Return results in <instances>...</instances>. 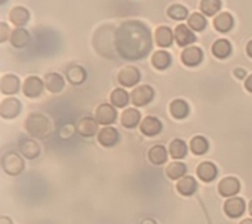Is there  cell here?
I'll return each mask as SVG.
<instances>
[{
    "instance_id": "1",
    "label": "cell",
    "mask_w": 252,
    "mask_h": 224,
    "mask_svg": "<svg viewBox=\"0 0 252 224\" xmlns=\"http://www.w3.org/2000/svg\"><path fill=\"white\" fill-rule=\"evenodd\" d=\"M116 49L122 58L129 60L145 58L151 50L149 29L139 21L124 23L116 31Z\"/></svg>"
},
{
    "instance_id": "2",
    "label": "cell",
    "mask_w": 252,
    "mask_h": 224,
    "mask_svg": "<svg viewBox=\"0 0 252 224\" xmlns=\"http://www.w3.org/2000/svg\"><path fill=\"white\" fill-rule=\"evenodd\" d=\"M25 129L32 137L34 138H46L51 130L50 121L45 115L38 113L31 114L25 121Z\"/></svg>"
},
{
    "instance_id": "3",
    "label": "cell",
    "mask_w": 252,
    "mask_h": 224,
    "mask_svg": "<svg viewBox=\"0 0 252 224\" xmlns=\"http://www.w3.org/2000/svg\"><path fill=\"white\" fill-rule=\"evenodd\" d=\"M1 167H3L4 172L9 176H17L24 170L23 157L13 151L7 152L1 159Z\"/></svg>"
},
{
    "instance_id": "4",
    "label": "cell",
    "mask_w": 252,
    "mask_h": 224,
    "mask_svg": "<svg viewBox=\"0 0 252 224\" xmlns=\"http://www.w3.org/2000/svg\"><path fill=\"white\" fill-rule=\"evenodd\" d=\"M94 119L97 121L98 125H112L117 119V110L114 109L113 105L109 104H101L97 106L96 113H94Z\"/></svg>"
},
{
    "instance_id": "5",
    "label": "cell",
    "mask_w": 252,
    "mask_h": 224,
    "mask_svg": "<svg viewBox=\"0 0 252 224\" xmlns=\"http://www.w3.org/2000/svg\"><path fill=\"white\" fill-rule=\"evenodd\" d=\"M23 105L17 98H5L0 104V115L4 119H13L21 113Z\"/></svg>"
},
{
    "instance_id": "6",
    "label": "cell",
    "mask_w": 252,
    "mask_h": 224,
    "mask_svg": "<svg viewBox=\"0 0 252 224\" xmlns=\"http://www.w3.org/2000/svg\"><path fill=\"white\" fill-rule=\"evenodd\" d=\"M130 97H131V102H133L135 106H145L153 101L154 89L150 85L137 86V88L131 92Z\"/></svg>"
},
{
    "instance_id": "7",
    "label": "cell",
    "mask_w": 252,
    "mask_h": 224,
    "mask_svg": "<svg viewBox=\"0 0 252 224\" xmlns=\"http://www.w3.org/2000/svg\"><path fill=\"white\" fill-rule=\"evenodd\" d=\"M244 210H246V203H244V200L242 198H239V196H231L223 204L224 214L228 218H232V219L240 218L244 214Z\"/></svg>"
},
{
    "instance_id": "8",
    "label": "cell",
    "mask_w": 252,
    "mask_h": 224,
    "mask_svg": "<svg viewBox=\"0 0 252 224\" xmlns=\"http://www.w3.org/2000/svg\"><path fill=\"white\" fill-rule=\"evenodd\" d=\"M118 83L121 85L126 86V88H130V86H134L139 82L141 79V72L138 68L133 66H127L125 68H122L118 74Z\"/></svg>"
},
{
    "instance_id": "9",
    "label": "cell",
    "mask_w": 252,
    "mask_h": 224,
    "mask_svg": "<svg viewBox=\"0 0 252 224\" xmlns=\"http://www.w3.org/2000/svg\"><path fill=\"white\" fill-rule=\"evenodd\" d=\"M43 86H45V83H42L41 79L37 78V76H29L24 82L23 92L27 97L35 98L42 94Z\"/></svg>"
},
{
    "instance_id": "10",
    "label": "cell",
    "mask_w": 252,
    "mask_h": 224,
    "mask_svg": "<svg viewBox=\"0 0 252 224\" xmlns=\"http://www.w3.org/2000/svg\"><path fill=\"white\" fill-rule=\"evenodd\" d=\"M97 140L102 147H113L120 140V134L114 127L105 126L97 134Z\"/></svg>"
},
{
    "instance_id": "11",
    "label": "cell",
    "mask_w": 252,
    "mask_h": 224,
    "mask_svg": "<svg viewBox=\"0 0 252 224\" xmlns=\"http://www.w3.org/2000/svg\"><path fill=\"white\" fill-rule=\"evenodd\" d=\"M240 190V182L235 177H224L218 185V192L222 196H234Z\"/></svg>"
},
{
    "instance_id": "12",
    "label": "cell",
    "mask_w": 252,
    "mask_h": 224,
    "mask_svg": "<svg viewBox=\"0 0 252 224\" xmlns=\"http://www.w3.org/2000/svg\"><path fill=\"white\" fill-rule=\"evenodd\" d=\"M76 131H78L82 137L84 138H92L94 134L98 131V123L94 118L84 117L79 119L76 123Z\"/></svg>"
},
{
    "instance_id": "13",
    "label": "cell",
    "mask_w": 252,
    "mask_h": 224,
    "mask_svg": "<svg viewBox=\"0 0 252 224\" xmlns=\"http://www.w3.org/2000/svg\"><path fill=\"white\" fill-rule=\"evenodd\" d=\"M161 122L157 117L147 115V117L141 122V131L146 137H155L161 131Z\"/></svg>"
},
{
    "instance_id": "14",
    "label": "cell",
    "mask_w": 252,
    "mask_h": 224,
    "mask_svg": "<svg viewBox=\"0 0 252 224\" xmlns=\"http://www.w3.org/2000/svg\"><path fill=\"white\" fill-rule=\"evenodd\" d=\"M197 176L201 181L204 182H212L216 180L217 174H218V169H217L216 164H213L210 161H204L201 163L196 169Z\"/></svg>"
},
{
    "instance_id": "15",
    "label": "cell",
    "mask_w": 252,
    "mask_h": 224,
    "mask_svg": "<svg viewBox=\"0 0 252 224\" xmlns=\"http://www.w3.org/2000/svg\"><path fill=\"white\" fill-rule=\"evenodd\" d=\"M202 50H201L200 47H187L184 51H183V54H181V60L184 63L185 66L193 67L197 66V64H200L201 60H202Z\"/></svg>"
},
{
    "instance_id": "16",
    "label": "cell",
    "mask_w": 252,
    "mask_h": 224,
    "mask_svg": "<svg viewBox=\"0 0 252 224\" xmlns=\"http://www.w3.org/2000/svg\"><path fill=\"white\" fill-rule=\"evenodd\" d=\"M173 35H175V41L179 46H188L189 43H193L196 41V35L193 34L192 30H189L187 25H183V24L177 25Z\"/></svg>"
},
{
    "instance_id": "17",
    "label": "cell",
    "mask_w": 252,
    "mask_h": 224,
    "mask_svg": "<svg viewBox=\"0 0 252 224\" xmlns=\"http://www.w3.org/2000/svg\"><path fill=\"white\" fill-rule=\"evenodd\" d=\"M0 89L3 94H15L20 89V80L15 75H5L0 82Z\"/></svg>"
},
{
    "instance_id": "18",
    "label": "cell",
    "mask_w": 252,
    "mask_h": 224,
    "mask_svg": "<svg viewBox=\"0 0 252 224\" xmlns=\"http://www.w3.org/2000/svg\"><path fill=\"white\" fill-rule=\"evenodd\" d=\"M141 122V113L139 110L129 108L121 114V125L126 129H134L137 127Z\"/></svg>"
},
{
    "instance_id": "19",
    "label": "cell",
    "mask_w": 252,
    "mask_h": 224,
    "mask_svg": "<svg viewBox=\"0 0 252 224\" xmlns=\"http://www.w3.org/2000/svg\"><path fill=\"white\" fill-rule=\"evenodd\" d=\"M176 189L181 196H190L196 193L197 182L192 176H184L183 178L179 180V182L176 185Z\"/></svg>"
},
{
    "instance_id": "20",
    "label": "cell",
    "mask_w": 252,
    "mask_h": 224,
    "mask_svg": "<svg viewBox=\"0 0 252 224\" xmlns=\"http://www.w3.org/2000/svg\"><path fill=\"white\" fill-rule=\"evenodd\" d=\"M43 83H45V86L47 88V90L51 92V93H59L64 88V79L59 74H55V72L47 74L45 76V82Z\"/></svg>"
},
{
    "instance_id": "21",
    "label": "cell",
    "mask_w": 252,
    "mask_h": 224,
    "mask_svg": "<svg viewBox=\"0 0 252 224\" xmlns=\"http://www.w3.org/2000/svg\"><path fill=\"white\" fill-rule=\"evenodd\" d=\"M168 159V151L164 145L158 144L154 145L153 148L149 151V160L155 165L164 164Z\"/></svg>"
},
{
    "instance_id": "22",
    "label": "cell",
    "mask_w": 252,
    "mask_h": 224,
    "mask_svg": "<svg viewBox=\"0 0 252 224\" xmlns=\"http://www.w3.org/2000/svg\"><path fill=\"white\" fill-rule=\"evenodd\" d=\"M168 152L172 159H175V160H181V159H184L187 156L188 147H187L184 140H181V139H173L168 147Z\"/></svg>"
},
{
    "instance_id": "23",
    "label": "cell",
    "mask_w": 252,
    "mask_h": 224,
    "mask_svg": "<svg viewBox=\"0 0 252 224\" xmlns=\"http://www.w3.org/2000/svg\"><path fill=\"white\" fill-rule=\"evenodd\" d=\"M169 112H171L173 118H176V119H184L185 117H188L189 105L184 101V100L177 98V100H173V101L171 102V105H169Z\"/></svg>"
},
{
    "instance_id": "24",
    "label": "cell",
    "mask_w": 252,
    "mask_h": 224,
    "mask_svg": "<svg viewBox=\"0 0 252 224\" xmlns=\"http://www.w3.org/2000/svg\"><path fill=\"white\" fill-rule=\"evenodd\" d=\"M11 43L15 47H24L27 46L29 41H31V35L28 33V30L23 29V28H17L15 30H12L11 33Z\"/></svg>"
},
{
    "instance_id": "25",
    "label": "cell",
    "mask_w": 252,
    "mask_h": 224,
    "mask_svg": "<svg viewBox=\"0 0 252 224\" xmlns=\"http://www.w3.org/2000/svg\"><path fill=\"white\" fill-rule=\"evenodd\" d=\"M165 173L171 180H180L187 173V165L181 161H172L165 169Z\"/></svg>"
},
{
    "instance_id": "26",
    "label": "cell",
    "mask_w": 252,
    "mask_h": 224,
    "mask_svg": "<svg viewBox=\"0 0 252 224\" xmlns=\"http://www.w3.org/2000/svg\"><path fill=\"white\" fill-rule=\"evenodd\" d=\"M173 33L172 30L169 29L168 27H160L157 29V33H155V39H157V43L160 47H168L171 46V43L173 41Z\"/></svg>"
},
{
    "instance_id": "27",
    "label": "cell",
    "mask_w": 252,
    "mask_h": 224,
    "mask_svg": "<svg viewBox=\"0 0 252 224\" xmlns=\"http://www.w3.org/2000/svg\"><path fill=\"white\" fill-rule=\"evenodd\" d=\"M9 20L16 27H23L29 20V12L24 7H15L9 12Z\"/></svg>"
},
{
    "instance_id": "28",
    "label": "cell",
    "mask_w": 252,
    "mask_h": 224,
    "mask_svg": "<svg viewBox=\"0 0 252 224\" xmlns=\"http://www.w3.org/2000/svg\"><path fill=\"white\" fill-rule=\"evenodd\" d=\"M20 148H21V153H23L27 159H29V160L35 159V157L39 155V152H41V148H39L38 143L34 140H28V139H25V140L21 143Z\"/></svg>"
},
{
    "instance_id": "29",
    "label": "cell",
    "mask_w": 252,
    "mask_h": 224,
    "mask_svg": "<svg viewBox=\"0 0 252 224\" xmlns=\"http://www.w3.org/2000/svg\"><path fill=\"white\" fill-rule=\"evenodd\" d=\"M234 25V20H232V16L230 13H220L214 19V28H216L218 31H222V33H226L232 28Z\"/></svg>"
},
{
    "instance_id": "30",
    "label": "cell",
    "mask_w": 252,
    "mask_h": 224,
    "mask_svg": "<svg viewBox=\"0 0 252 224\" xmlns=\"http://www.w3.org/2000/svg\"><path fill=\"white\" fill-rule=\"evenodd\" d=\"M189 147H190V151H192L194 155H197V156H201V155H204V153L208 152L209 141L205 137L197 135V137H194L192 140H190V144H189Z\"/></svg>"
},
{
    "instance_id": "31",
    "label": "cell",
    "mask_w": 252,
    "mask_h": 224,
    "mask_svg": "<svg viewBox=\"0 0 252 224\" xmlns=\"http://www.w3.org/2000/svg\"><path fill=\"white\" fill-rule=\"evenodd\" d=\"M212 51L217 58L224 59L231 54V45H230V42L226 41V39H218V41H216L214 45H213Z\"/></svg>"
},
{
    "instance_id": "32",
    "label": "cell",
    "mask_w": 252,
    "mask_h": 224,
    "mask_svg": "<svg viewBox=\"0 0 252 224\" xmlns=\"http://www.w3.org/2000/svg\"><path fill=\"white\" fill-rule=\"evenodd\" d=\"M171 55L164 50H159L157 51L155 54L153 55V59H151V62H153V66L157 68V70H165L167 67L171 64Z\"/></svg>"
},
{
    "instance_id": "33",
    "label": "cell",
    "mask_w": 252,
    "mask_h": 224,
    "mask_svg": "<svg viewBox=\"0 0 252 224\" xmlns=\"http://www.w3.org/2000/svg\"><path fill=\"white\" fill-rule=\"evenodd\" d=\"M110 102L114 108H125L129 104V93L122 88H117L110 94Z\"/></svg>"
},
{
    "instance_id": "34",
    "label": "cell",
    "mask_w": 252,
    "mask_h": 224,
    "mask_svg": "<svg viewBox=\"0 0 252 224\" xmlns=\"http://www.w3.org/2000/svg\"><path fill=\"white\" fill-rule=\"evenodd\" d=\"M87 78L86 70L80 66H74L71 67L70 70L67 71V79L70 80L71 84H74V85H79V84H82Z\"/></svg>"
},
{
    "instance_id": "35",
    "label": "cell",
    "mask_w": 252,
    "mask_h": 224,
    "mask_svg": "<svg viewBox=\"0 0 252 224\" xmlns=\"http://www.w3.org/2000/svg\"><path fill=\"white\" fill-rule=\"evenodd\" d=\"M220 9V0H202L201 1V11L206 16L216 15Z\"/></svg>"
},
{
    "instance_id": "36",
    "label": "cell",
    "mask_w": 252,
    "mask_h": 224,
    "mask_svg": "<svg viewBox=\"0 0 252 224\" xmlns=\"http://www.w3.org/2000/svg\"><path fill=\"white\" fill-rule=\"evenodd\" d=\"M188 24L190 29L201 31L204 30L205 27H206V20H205L204 16L200 15V13H193V15L189 16Z\"/></svg>"
},
{
    "instance_id": "37",
    "label": "cell",
    "mask_w": 252,
    "mask_h": 224,
    "mask_svg": "<svg viewBox=\"0 0 252 224\" xmlns=\"http://www.w3.org/2000/svg\"><path fill=\"white\" fill-rule=\"evenodd\" d=\"M168 16L173 20H184L187 16H188V11L187 8L183 7V5H172V7L168 9Z\"/></svg>"
},
{
    "instance_id": "38",
    "label": "cell",
    "mask_w": 252,
    "mask_h": 224,
    "mask_svg": "<svg viewBox=\"0 0 252 224\" xmlns=\"http://www.w3.org/2000/svg\"><path fill=\"white\" fill-rule=\"evenodd\" d=\"M12 31L9 30V28L5 23L0 24V42H5L8 37H11Z\"/></svg>"
},
{
    "instance_id": "39",
    "label": "cell",
    "mask_w": 252,
    "mask_h": 224,
    "mask_svg": "<svg viewBox=\"0 0 252 224\" xmlns=\"http://www.w3.org/2000/svg\"><path fill=\"white\" fill-rule=\"evenodd\" d=\"M234 75H235L238 79H244L246 78V71H244L243 68H236V70L234 71Z\"/></svg>"
},
{
    "instance_id": "40",
    "label": "cell",
    "mask_w": 252,
    "mask_h": 224,
    "mask_svg": "<svg viewBox=\"0 0 252 224\" xmlns=\"http://www.w3.org/2000/svg\"><path fill=\"white\" fill-rule=\"evenodd\" d=\"M244 86H246V89H247L248 92H252V75L251 76H248L246 83H244Z\"/></svg>"
},
{
    "instance_id": "41",
    "label": "cell",
    "mask_w": 252,
    "mask_h": 224,
    "mask_svg": "<svg viewBox=\"0 0 252 224\" xmlns=\"http://www.w3.org/2000/svg\"><path fill=\"white\" fill-rule=\"evenodd\" d=\"M0 224H13V222L9 218H7V216H1L0 218Z\"/></svg>"
},
{
    "instance_id": "42",
    "label": "cell",
    "mask_w": 252,
    "mask_h": 224,
    "mask_svg": "<svg viewBox=\"0 0 252 224\" xmlns=\"http://www.w3.org/2000/svg\"><path fill=\"white\" fill-rule=\"evenodd\" d=\"M247 53H248V55H250V56H251V58H252V41H250V42H248V45H247Z\"/></svg>"
},
{
    "instance_id": "43",
    "label": "cell",
    "mask_w": 252,
    "mask_h": 224,
    "mask_svg": "<svg viewBox=\"0 0 252 224\" xmlns=\"http://www.w3.org/2000/svg\"><path fill=\"white\" fill-rule=\"evenodd\" d=\"M141 224H157V222L154 219H145Z\"/></svg>"
},
{
    "instance_id": "44",
    "label": "cell",
    "mask_w": 252,
    "mask_h": 224,
    "mask_svg": "<svg viewBox=\"0 0 252 224\" xmlns=\"http://www.w3.org/2000/svg\"><path fill=\"white\" fill-rule=\"evenodd\" d=\"M239 224H252V219H244Z\"/></svg>"
},
{
    "instance_id": "45",
    "label": "cell",
    "mask_w": 252,
    "mask_h": 224,
    "mask_svg": "<svg viewBox=\"0 0 252 224\" xmlns=\"http://www.w3.org/2000/svg\"><path fill=\"white\" fill-rule=\"evenodd\" d=\"M248 211H250V214L252 215V200L250 202V204H248Z\"/></svg>"
},
{
    "instance_id": "46",
    "label": "cell",
    "mask_w": 252,
    "mask_h": 224,
    "mask_svg": "<svg viewBox=\"0 0 252 224\" xmlns=\"http://www.w3.org/2000/svg\"><path fill=\"white\" fill-rule=\"evenodd\" d=\"M5 1H7V0H0V3H5Z\"/></svg>"
}]
</instances>
